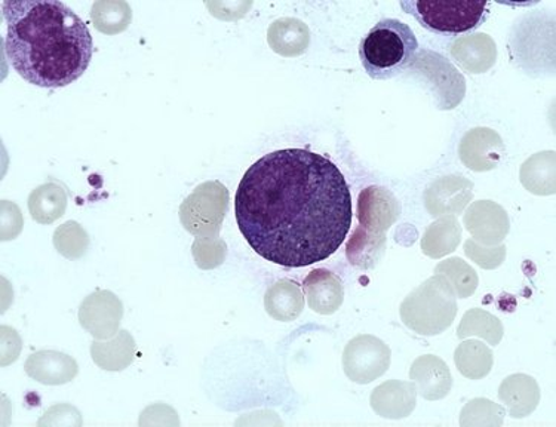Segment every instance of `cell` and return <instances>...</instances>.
I'll list each match as a JSON object with an SVG mask.
<instances>
[{
    "instance_id": "22",
    "label": "cell",
    "mask_w": 556,
    "mask_h": 427,
    "mask_svg": "<svg viewBox=\"0 0 556 427\" xmlns=\"http://www.w3.org/2000/svg\"><path fill=\"white\" fill-rule=\"evenodd\" d=\"M28 376L40 384L61 385L71 381L77 372L76 362L60 352H38L26 362Z\"/></svg>"
},
{
    "instance_id": "1",
    "label": "cell",
    "mask_w": 556,
    "mask_h": 427,
    "mask_svg": "<svg viewBox=\"0 0 556 427\" xmlns=\"http://www.w3.org/2000/svg\"><path fill=\"white\" fill-rule=\"evenodd\" d=\"M235 214L260 258L283 267H306L331 258L346 239L353 219L351 187L323 154L278 150L247 171Z\"/></svg>"
},
{
    "instance_id": "11",
    "label": "cell",
    "mask_w": 556,
    "mask_h": 427,
    "mask_svg": "<svg viewBox=\"0 0 556 427\" xmlns=\"http://www.w3.org/2000/svg\"><path fill=\"white\" fill-rule=\"evenodd\" d=\"M466 229L481 246H501L510 230L509 217L503 206L493 201L473 202L463 215Z\"/></svg>"
},
{
    "instance_id": "28",
    "label": "cell",
    "mask_w": 556,
    "mask_h": 427,
    "mask_svg": "<svg viewBox=\"0 0 556 427\" xmlns=\"http://www.w3.org/2000/svg\"><path fill=\"white\" fill-rule=\"evenodd\" d=\"M92 24L104 35H117L127 30L132 11L124 0H97L91 10Z\"/></svg>"
},
{
    "instance_id": "17",
    "label": "cell",
    "mask_w": 556,
    "mask_h": 427,
    "mask_svg": "<svg viewBox=\"0 0 556 427\" xmlns=\"http://www.w3.org/2000/svg\"><path fill=\"white\" fill-rule=\"evenodd\" d=\"M308 307L319 315H332L342 307L344 287L339 276L327 268H315L303 282Z\"/></svg>"
},
{
    "instance_id": "19",
    "label": "cell",
    "mask_w": 556,
    "mask_h": 427,
    "mask_svg": "<svg viewBox=\"0 0 556 427\" xmlns=\"http://www.w3.org/2000/svg\"><path fill=\"white\" fill-rule=\"evenodd\" d=\"M267 43L276 54L294 59L303 55L311 45V30L299 18H279L267 30Z\"/></svg>"
},
{
    "instance_id": "26",
    "label": "cell",
    "mask_w": 556,
    "mask_h": 427,
    "mask_svg": "<svg viewBox=\"0 0 556 427\" xmlns=\"http://www.w3.org/2000/svg\"><path fill=\"white\" fill-rule=\"evenodd\" d=\"M454 362L463 377L481 380L489 376L494 365L493 351L480 340H465L454 352Z\"/></svg>"
},
{
    "instance_id": "3",
    "label": "cell",
    "mask_w": 556,
    "mask_h": 427,
    "mask_svg": "<svg viewBox=\"0 0 556 427\" xmlns=\"http://www.w3.org/2000/svg\"><path fill=\"white\" fill-rule=\"evenodd\" d=\"M419 42L408 24L395 18L377 23L361 40V63L371 79L388 80L408 71Z\"/></svg>"
},
{
    "instance_id": "20",
    "label": "cell",
    "mask_w": 556,
    "mask_h": 427,
    "mask_svg": "<svg viewBox=\"0 0 556 427\" xmlns=\"http://www.w3.org/2000/svg\"><path fill=\"white\" fill-rule=\"evenodd\" d=\"M388 238L380 231H372L359 226L353 230L346 243V258L353 267L361 271L375 268L384 258Z\"/></svg>"
},
{
    "instance_id": "2",
    "label": "cell",
    "mask_w": 556,
    "mask_h": 427,
    "mask_svg": "<svg viewBox=\"0 0 556 427\" xmlns=\"http://www.w3.org/2000/svg\"><path fill=\"white\" fill-rule=\"evenodd\" d=\"M3 50L28 84L64 88L87 72L92 36L84 20L59 0H5Z\"/></svg>"
},
{
    "instance_id": "30",
    "label": "cell",
    "mask_w": 556,
    "mask_h": 427,
    "mask_svg": "<svg viewBox=\"0 0 556 427\" xmlns=\"http://www.w3.org/2000/svg\"><path fill=\"white\" fill-rule=\"evenodd\" d=\"M506 410L485 398H477L465 405L460 414L462 427H501Z\"/></svg>"
},
{
    "instance_id": "5",
    "label": "cell",
    "mask_w": 556,
    "mask_h": 427,
    "mask_svg": "<svg viewBox=\"0 0 556 427\" xmlns=\"http://www.w3.org/2000/svg\"><path fill=\"white\" fill-rule=\"evenodd\" d=\"M401 8L413 15L426 28L437 35L456 36L473 32L482 26L490 15L486 2L457 0V2H401Z\"/></svg>"
},
{
    "instance_id": "9",
    "label": "cell",
    "mask_w": 556,
    "mask_h": 427,
    "mask_svg": "<svg viewBox=\"0 0 556 427\" xmlns=\"http://www.w3.org/2000/svg\"><path fill=\"white\" fill-rule=\"evenodd\" d=\"M505 154L506 148L502 137L485 126L470 129L458 145V156L463 164L475 173L496 169Z\"/></svg>"
},
{
    "instance_id": "15",
    "label": "cell",
    "mask_w": 556,
    "mask_h": 427,
    "mask_svg": "<svg viewBox=\"0 0 556 427\" xmlns=\"http://www.w3.org/2000/svg\"><path fill=\"white\" fill-rule=\"evenodd\" d=\"M458 66L470 75H481L493 68L497 61V45L486 34L460 36L450 47Z\"/></svg>"
},
{
    "instance_id": "8",
    "label": "cell",
    "mask_w": 556,
    "mask_h": 427,
    "mask_svg": "<svg viewBox=\"0 0 556 427\" xmlns=\"http://www.w3.org/2000/svg\"><path fill=\"white\" fill-rule=\"evenodd\" d=\"M391 348L375 336H356L343 352V368L353 384L369 385L391 367Z\"/></svg>"
},
{
    "instance_id": "13",
    "label": "cell",
    "mask_w": 556,
    "mask_h": 427,
    "mask_svg": "<svg viewBox=\"0 0 556 427\" xmlns=\"http://www.w3.org/2000/svg\"><path fill=\"white\" fill-rule=\"evenodd\" d=\"M369 404L377 416L403 420L416 409L417 386L414 381L388 380L372 390Z\"/></svg>"
},
{
    "instance_id": "7",
    "label": "cell",
    "mask_w": 556,
    "mask_h": 427,
    "mask_svg": "<svg viewBox=\"0 0 556 427\" xmlns=\"http://www.w3.org/2000/svg\"><path fill=\"white\" fill-rule=\"evenodd\" d=\"M229 193L220 183H205L181 205V222L193 235H215L222 229Z\"/></svg>"
},
{
    "instance_id": "18",
    "label": "cell",
    "mask_w": 556,
    "mask_h": 427,
    "mask_svg": "<svg viewBox=\"0 0 556 427\" xmlns=\"http://www.w3.org/2000/svg\"><path fill=\"white\" fill-rule=\"evenodd\" d=\"M498 398L509 410L513 418H523L533 414L540 404L538 381L527 374L506 377L498 388Z\"/></svg>"
},
{
    "instance_id": "14",
    "label": "cell",
    "mask_w": 556,
    "mask_h": 427,
    "mask_svg": "<svg viewBox=\"0 0 556 427\" xmlns=\"http://www.w3.org/2000/svg\"><path fill=\"white\" fill-rule=\"evenodd\" d=\"M409 378L417 386V393L428 401H441L453 388L448 365L435 355H424L413 362Z\"/></svg>"
},
{
    "instance_id": "21",
    "label": "cell",
    "mask_w": 556,
    "mask_h": 427,
    "mask_svg": "<svg viewBox=\"0 0 556 427\" xmlns=\"http://www.w3.org/2000/svg\"><path fill=\"white\" fill-rule=\"evenodd\" d=\"M266 312L281 323H291L302 315L304 309L303 290L298 282L281 279L271 285L265 296Z\"/></svg>"
},
{
    "instance_id": "12",
    "label": "cell",
    "mask_w": 556,
    "mask_h": 427,
    "mask_svg": "<svg viewBox=\"0 0 556 427\" xmlns=\"http://www.w3.org/2000/svg\"><path fill=\"white\" fill-rule=\"evenodd\" d=\"M356 214L359 225L365 229L384 234L400 218L401 203L386 187L368 186L359 193Z\"/></svg>"
},
{
    "instance_id": "24",
    "label": "cell",
    "mask_w": 556,
    "mask_h": 427,
    "mask_svg": "<svg viewBox=\"0 0 556 427\" xmlns=\"http://www.w3.org/2000/svg\"><path fill=\"white\" fill-rule=\"evenodd\" d=\"M555 152L535 153L521 166L522 186L539 197L555 194Z\"/></svg>"
},
{
    "instance_id": "32",
    "label": "cell",
    "mask_w": 556,
    "mask_h": 427,
    "mask_svg": "<svg viewBox=\"0 0 556 427\" xmlns=\"http://www.w3.org/2000/svg\"><path fill=\"white\" fill-rule=\"evenodd\" d=\"M465 254L478 266L485 268V271H493V268L501 267L506 259V247L501 243L496 247L481 246L475 239H468L465 242Z\"/></svg>"
},
{
    "instance_id": "29",
    "label": "cell",
    "mask_w": 556,
    "mask_h": 427,
    "mask_svg": "<svg viewBox=\"0 0 556 427\" xmlns=\"http://www.w3.org/2000/svg\"><path fill=\"white\" fill-rule=\"evenodd\" d=\"M435 274L445 276L446 280L452 284L457 299H468L473 296L478 284H480L475 268L458 258L448 259L438 264Z\"/></svg>"
},
{
    "instance_id": "27",
    "label": "cell",
    "mask_w": 556,
    "mask_h": 427,
    "mask_svg": "<svg viewBox=\"0 0 556 427\" xmlns=\"http://www.w3.org/2000/svg\"><path fill=\"white\" fill-rule=\"evenodd\" d=\"M505 335L502 321L494 316L493 313L482 311V309H470L462 318L457 328V337L460 340L469 339V337H481L489 344L496 348L501 344Z\"/></svg>"
},
{
    "instance_id": "16",
    "label": "cell",
    "mask_w": 556,
    "mask_h": 427,
    "mask_svg": "<svg viewBox=\"0 0 556 427\" xmlns=\"http://www.w3.org/2000/svg\"><path fill=\"white\" fill-rule=\"evenodd\" d=\"M80 324L96 337L115 335L122 318V304L109 291L96 292L85 300L79 312Z\"/></svg>"
},
{
    "instance_id": "10",
    "label": "cell",
    "mask_w": 556,
    "mask_h": 427,
    "mask_svg": "<svg viewBox=\"0 0 556 427\" xmlns=\"http://www.w3.org/2000/svg\"><path fill=\"white\" fill-rule=\"evenodd\" d=\"M473 199V183L462 176H445L430 183L424 202L430 217L463 214Z\"/></svg>"
},
{
    "instance_id": "4",
    "label": "cell",
    "mask_w": 556,
    "mask_h": 427,
    "mask_svg": "<svg viewBox=\"0 0 556 427\" xmlns=\"http://www.w3.org/2000/svg\"><path fill=\"white\" fill-rule=\"evenodd\" d=\"M458 312L457 296L445 276L433 275L401 304L405 327L425 337L440 336L452 327Z\"/></svg>"
},
{
    "instance_id": "31",
    "label": "cell",
    "mask_w": 556,
    "mask_h": 427,
    "mask_svg": "<svg viewBox=\"0 0 556 427\" xmlns=\"http://www.w3.org/2000/svg\"><path fill=\"white\" fill-rule=\"evenodd\" d=\"M56 251L64 258L76 260L83 258L88 250L89 238L87 231L75 222L60 226L54 234Z\"/></svg>"
},
{
    "instance_id": "23",
    "label": "cell",
    "mask_w": 556,
    "mask_h": 427,
    "mask_svg": "<svg viewBox=\"0 0 556 427\" xmlns=\"http://www.w3.org/2000/svg\"><path fill=\"white\" fill-rule=\"evenodd\" d=\"M462 242V226L456 215H444L426 229L420 247L425 255L440 260L453 254Z\"/></svg>"
},
{
    "instance_id": "6",
    "label": "cell",
    "mask_w": 556,
    "mask_h": 427,
    "mask_svg": "<svg viewBox=\"0 0 556 427\" xmlns=\"http://www.w3.org/2000/svg\"><path fill=\"white\" fill-rule=\"evenodd\" d=\"M408 71L409 75L417 77L424 84L435 100L437 108L442 112L456 109L465 99V76L440 52L432 50L417 52Z\"/></svg>"
},
{
    "instance_id": "25",
    "label": "cell",
    "mask_w": 556,
    "mask_h": 427,
    "mask_svg": "<svg viewBox=\"0 0 556 427\" xmlns=\"http://www.w3.org/2000/svg\"><path fill=\"white\" fill-rule=\"evenodd\" d=\"M67 209V194L56 183L39 186L28 197V211L40 225H51L63 217Z\"/></svg>"
}]
</instances>
